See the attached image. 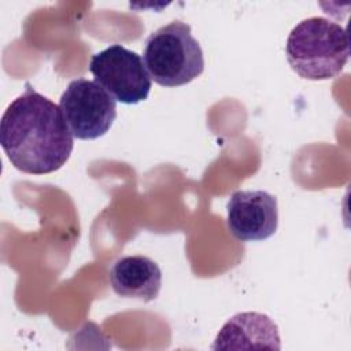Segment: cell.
I'll use <instances>...</instances> for the list:
<instances>
[{
    "label": "cell",
    "mask_w": 351,
    "mask_h": 351,
    "mask_svg": "<svg viewBox=\"0 0 351 351\" xmlns=\"http://www.w3.org/2000/svg\"><path fill=\"white\" fill-rule=\"evenodd\" d=\"M0 143L14 167L37 176L59 170L74 148L60 107L29 82L1 117Z\"/></svg>",
    "instance_id": "obj_1"
},
{
    "label": "cell",
    "mask_w": 351,
    "mask_h": 351,
    "mask_svg": "<svg viewBox=\"0 0 351 351\" xmlns=\"http://www.w3.org/2000/svg\"><path fill=\"white\" fill-rule=\"evenodd\" d=\"M285 55L292 70L302 78H335L350 59L347 30L324 16L306 18L289 32Z\"/></svg>",
    "instance_id": "obj_2"
},
{
    "label": "cell",
    "mask_w": 351,
    "mask_h": 351,
    "mask_svg": "<svg viewBox=\"0 0 351 351\" xmlns=\"http://www.w3.org/2000/svg\"><path fill=\"white\" fill-rule=\"evenodd\" d=\"M143 60L151 80L167 88L186 85L204 70L202 47L191 26L181 21H173L147 37Z\"/></svg>",
    "instance_id": "obj_3"
},
{
    "label": "cell",
    "mask_w": 351,
    "mask_h": 351,
    "mask_svg": "<svg viewBox=\"0 0 351 351\" xmlns=\"http://www.w3.org/2000/svg\"><path fill=\"white\" fill-rule=\"evenodd\" d=\"M59 107L73 137L78 140L104 136L117 118V100L95 80L70 81L59 99Z\"/></svg>",
    "instance_id": "obj_4"
},
{
    "label": "cell",
    "mask_w": 351,
    "mask_h": 351,
    "mask_svg": "<svg viewBox=\"0 0 351 351\" xmlns=\"http://www.w3.org/2000/svg\"><path fill=\"white\" fill-rule=\"evenodd\" d=\"M89 71L117 101L137 104L144 101L151 90V77L143 58L121 44H112L93 53Z\"/></svg>",
    "instance_id": "obj_5"
},
{
    "label": "cell",
    "mask_w": 351,
    "mask_h": 351,
    "mask_svg": "<svg viewBox=\"0 0 351 351\" xmlns=\"http://www.w3.org/2000/svg\"><path fill=\"white\" fill-rule=\"evenodd\" d=\"M226 223L240 241H259L271 237L278 226L276 196L266 191H236L226 204Z\"/></svg>",
    "instance_id": "obj_6"
},
{
    "label": "cell",
    "mask_w": 351,
    "mask_h": 351,
    "mask_svg": "<svg viewBox=\"0 0 351 351\" xmlns=\"http://www.w3.org/2000/svg\"><path fill=\"white\" fill-rule=\"evenodd\" d=\"M213 350H280V333L273 319L262 313L245 311L233 315L218 332Z\"/></svg>",
    "instance_id": "obj_7"
},
{
    "label": "cell",
    "mask_w": 351,
    "mask_h": 351,
    "mask_svg": "<svg viewBox=\"0 0 351 351\" xmlns=\"http://www.w3.org/2000/svg\"><path fill=\"white\" fill-rule=\"evenodd\" d=\"M108 277L117 295L140 299L145 303L155 300L162 288V270L155 261L145 255H129L117 259Z\"/></svg>",
    "instance_id": "obj_8"
}]
</instances>
